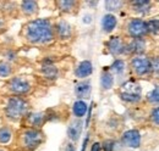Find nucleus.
<instances>
[{
    "instance_id": "nucleus-3",
    "label": "nucleus",
    "mask_w": 159,
    "mask_h": 151,
    "mask_svg": "<svg viewBox=\"0 0 159 151\" xmlns=\"http://www.w3.org/2000/svg\"><path fill=\"white\" fill-rule=\"evenodd\" d=\"M120 97L126 102H139L141 100V87L134 80L125 83L120 90Z\"/></svg>"
},
{
    "instance_id": "nucleus-6",
    "label": "nucleus",
    "mask_w": 159,
    "mask_h": 151,
    "mask_svg": "<svg viewBox=\"0 0 159 151\" xmlns=\"http://www.w3.org/2000/svg\"><path fill=\"white\" fill-rule=\"evenodd\" d=\"M127 31L129 34L134 39H139V38H143L148 32H147V24L143 19H131L127 24Z\"/></svg>"
},
{
    "instance_id": "nucleus-19",
    "label": "nucleus",
    "mask_w": 159,
    "mask_h": 151,
    "mask_svg": "<svg viewBox=\"0 0 159 151\" xmlns=\"http://www.w3.org/2000/svg\"><path fill=\"white\" fill-rule=\"evenodd\" d=\"M38 9V5L36 1H23L22 2V11L26 15H33Z\"/></svg>"
},
{
    "instance_id": "nucleus-25",
    "label": "nucleus",
    "mask_w": 159,
    "mask_h": 151,
    "mask_svg": "<svg viewBox=\"0 0 159 151\" xmlns=\"http://www.w3.org/2000/svg\"><path fill=\"white\" fill-rule=\"evenodd\" d=\"M148 100L152 104H159V85L148 94Z\"/></svg>"
},
{
    "instance_id": "nucleus-22",
    "label": "nucleus",
    "mask_w": 159,
    "mask_h": 151,
    "mask_svg": "<svg viewBox=\"0 0 159 151\" xmlns=\"http://www.w3.org/2000/svg\"><path fill=\"white\" fill-rule=\"evenodd\" d=\"M147 24V32L153 33V34H159V19H151L148 22H146Z\"/></svg>"
},
{
    "instance_id": "nucleus-9",
    "label": "nucleus",
    "mask_w": 159,
    "mask_h": 151,
    "mask_svg": "<svg viewBox=\"0 0 159 151\" xmlns=\"http://www.w3.org/2000/svg\"><path fill=\"white\" fill-rule=\"evenodd\" d=\"M107 46L109 49V51L113 54V55H120L125 51L126 46L124 44V41L120 39L119 37H113L109 39V41L107 43Z\"/></svg>"
},
{
    "instance_id": "nucleus-23",
    "label": "nucleus",
    "mask_w": 159,
    "mask_h": 151,
    "mask_svg": "<svg viewBox=\"0 0 159 151\" xmlns=\"http://www.w3.org/2000/svg\"><path fill=\"white\" fill-rule=\"evenodd\" d=\"M44 118H45L44 113H36V114H32V116L30 117V121H31V124H32V126H34V127H40V126L43 124V122H44Z\"/></svg>"
},
{
    "instance_id": "nucleus-21",
    "label": "nucleus",
    "mask_w": 159,
    "mask_h": 151,
    "mask_svg": "<svg viewBox=\"0 0 159 151\" xmlns=\"http://www.w3.org/2000/svg\"><path fill=\"white\" fill-rule=\"evenodd\" d=\"M42 70H43V73L45 75V77H48V78H57V76H58V70L53 65H44Z\"/></svg>"
},
{
    "instance_id": "nucleus-17",
    "label": "nucleus",
    "mask_w": 159,
    "mask_h": 151,
    "mask_svg": "<svg viewBox=\"0 0 159 151\" xmlns=\"http://www.w3.org/2000/svg\"><path fill=\"white\" fill-rule=\"evenodd\" d=\"M72 110H74L75 116H76L77 118H81V117L84 116V113L87 112V104H86L84 101H82V100H79V101H76V102L74 104Z\"/></svg>"
},
{
    "instance_id": "nucleus-1",
    "label": "nucleus",
    "mask_w": 159,
    "mask_h": 151,
    "mask_svg": "<svg viewBox=\"0 0 159 151\" xmlns=\"http://www.w3.org/2000/svg\"><path fill=\"white\" fill-rule=\"evenodd\" d=\"M26 38L34 44H47L54 39L53 26L48 19L31 21L26 27Z\"/></svg>"
},
{
    "instance_id": "nucleus-30",
    "label": "nucleus",
    "mask_w": 159,
    "mask_h": 151,
    "mask_svg": "<svg viewBox=\"0 0 159 151\" xmlns=\"http://www.w3.org/2000/svg\"><path fill=\"white\" fill-rule=\"evenodd\" d=\"M151 121H152L153 124L159 126V106L152 111V113H151Z\"/></svg>"
},
{
    "instance_id": "nucleus-28",
    "label": "nucleus",
    "mask_w": 159,
    "mask_h": 151,
    "mask_svg": "<svg viewBox=\"0 0 159 151\" xmlns=\"http://www.w3.org/2000/svg\"><path fill=\"white\" fill-rule=\"evenodd\" d=\"M11 73V68L9 63L6 62H0V77H7Z\"/></svg>"
},
{
    "instance_id": "nucleus-2",
    "label": "nucleus",
    "mask_w": 159,
    "mask_h": 151,
    "mask_svg": "<svg viewBox=\"0 0 159 151\" xmlns=\"http://www.w3.org/2000/svg\"><path fill=\"white\" fill-rule=\"evenodd\" d=\"M27 110H28V105L27 102L21 99V97H11L7 102V106L5 109V112H6V116L10 118V119H19L21 118L23 114L27 113Z\"/></svg>"
},
{
    "instance_id": "nucleus-8",
    "label": "nucleus",
    "mask_w": 159,
    "mask_h": 151,
    "mask_svg": "<svg viewBox=\"0 0 159 151\" xmlns=\"http://www.w3.org/2000/svg\"><path fill=\"white\" fill-rule=\"evenodd\" d=\"M9 87H10V90L14 92V93H16V94H25L31 88L30 87V83L27 80H25L22 78H19V77L12 78L10 80V83H9Z\"/></svg>"
},
{
    "instance_id": "nucleus-24",
    "label": "nucleus",
    "mask_w": 159,
    "mask_h": 151,
    "mask_svg": "<svg viewBox=\"0 0 159 151\" xmlns=\"http://www.w3.org/2000/svg\"><path fill=\"white\" fill-rule=\"evenodd\" d=\"M11 131H10V128H7V127H2V128H0V143L1 144H6L10 139H11Z\"/></svg>"
},
{
    "instance_id": "nucleus-10",
    "label": "nucleus",
    "mask_w": 159,
    "mask_h": 151,
    "mask_svg": "<svg viewBox=\"0 0 159 151\" xmlns=\"http://www.w3.org/2000/svg\"><path fill=\"white\" fill-rule=\"evenodd\" d=\"M81 131H82V123L80 121H74L67 128V135L72 141H76L79 140L81 135Z\"/></svg>"
},
{
    "instance_id": "nucleus-16",
    "label": "nucleus",
    "mask_w": 159,
    "mask_h": 151,
    "mask_svg": "<svg viewBox=\"0 0 159 151\" xmlns=\"http://www.w3.org/2000/svg\"><path fill=\"white\" fill-rule=\"evenodd\" d=\"M100 84H102V88L108 90L113 87L114 84V78H113V75L109 72V71H104L102 76H100Z\"/></svg>"
},
{
    "instance_id": "nucleus-35",
    "label": "nucleus",
    "mask_w": 159,
    "mask_h": 151,
    "mask_svg": "<svg viewBox=\"0 0 159 151\" xmlns=\"http://www.w3.org/2000/svg\"><path fill=\"white\" fill-rule=\"evenodd\" d=\"M0 151H4V150H0Z\"/></svg>"
},
{
    "instance_id": "nucleus-31",
    "label": "nucleus",
    "mask_w": 159,
    "mask_h": 151,
    "mask_svg": "<svg viewBox=\"0 0 159 151\" xmlns=\"http://www.w3.org/2000/svg\"><path fill=\"white\" fill-rule=\"evenodd\" d=\"M103 149H104V151H113V149H114V141L113 140H105L103 143Z\"/></svg>"
},
{
    "instance_id": "nucleus-15",
    "label": "nucleus",
    "mask_w": 159,
    "mask_h": 151,
    "mask_svg": "<svg viewBox=\"0 0 159 151\" xmlns=\"http://www.w3.org/2000/svg\"><path fill=\"white\" fill-rule=\"evenodd\" d=\"M102 26H103L104 32H108V33L111 32L116 26V17L114 15H110V14L105 15L102 19Z\"/></svg>"
},
{
    "instance_id": "nucleus-5",
    "label": "nucleus",
    "mask_w": 159,
    "mask_h": 151,
    "mask_svg": "<svg viewBox=\"0 0 159 151\" xmlns=\"http://www.w3.org/2000/svg\"><path fill=\"white\" fill-rule=\"evenodd\" d=\"M131 68L139 77L149 75L152 72L151 60L146 56H136L131 60Z\"/></svg>"
},
{
    "instance_id": "nucleus-32",
    "label": "nucleus",
    "mask_w": 159,
    "mask_h": 151,
    "mask_svg": "<svg viewBox=\"0 0 159 151\" xmlns=\"http://www.w3.org/2000/svg\"><path fill=\"white\" fill-rule=\"evenodd\" d=\"M91 151H102V145L99 143H94L91 148Z\"/></svg>"
},
{
    "instance_id": "nucleus-18",
    "label": "nucleus",
    "mask_w": 159,
    "mask_h": 151,
    "mask_svg": "<svg viewBox=\"0 0 159 151\" xmlns=\"http://www.w3.org/2000/svg\"><path fill=\"white\" fill-rule=\"evenodd\" d=\"M132 6L135 9V11L141 12V14H147L151 9V2L149 1H134L132 2Z\"/></svg>"
},
{
    "instance_id": "nucleus-11",
    "label": "nucleus",
    "mask_w": 159,
    "mask_h": 151,
    "mask_svg": "<svg viewBox=\"0 0 159 151\" xmlns=\"http://www.w3.org/2000/svg\"><path fill=\"white\" fill-rule=\"evenodd\" d=\"M127 50L132 54H141L146 49V41L142 39V38H139V39H134L127 46Z\"/></svg>"
},
{
    "instance_id": "nucleus-20",
    "label": "nucleus",
    "mask_w": 159,
    "mask_h": 151,
    "mask_svg": "<svg viewBox=\"0 0 159 151\" xmlns=\"http://www.w3.org/2000/svg\"><path fill=\"white\" fill-rule=\"evenodd\" d=\"M58 4V6H59V9L61 11H65V12H71L74 9H75V6L77 5V2L76 1H58L57 2Z\"/></svg>"
},
{
    "instance_id": "nucleus-7",
    "label": "nucleus",
    "mask_w": 159,
    "mask_h": 151,
    "mask_svg": "<svg viewBox=\"0 0 159 151\" xmlns=\"http://www.w3.org/2000/svg\"><path fill=\"white\" fill-rule=\"evenodd\" d=\"M122 143L124 145L129 146V148H139V144H141V135H139V132L136 131V129H130L127 132L124 133L122 135Z\"/></svg>"
},
{
    "instance_id": "nucleus-27",
    "label": "nucleus",
    "mask_w": 159,
    "mask_h": 151,
    "mask_svg": "<svg viewBox=\"0 0 159 151\" xmlns=\"http://www.w3.org/2000/svg\"><path fill=\"white\" fill-rule=\"evenodd\" d=\"M121 5H122L121 1H107L105 2V7L109 11H116V10H119Z\"/></svg>"
},
{
    "instance_id": "nucleus-14",
    "label": "nucleus",
    "mask_w": 159,
    "mask_h": 151,
    "mask_svg": "<svg viewBox=\"0 0 159 151\" xmlns=\"http://www.w3.org/2000/svg\"><path fill=\"white\" fill-rule=\"evenodd\" d=\"M92 71H93V67L91 61H82L79 65V67L76 68V76L79 78H86L92 73Z\"/></svg>"
},
{
    "instance_id": "nucleus-13",
    "label": "nucleus",
    "mask_w": 159,
    "mask_h": 151,
    "mask_svg": "<svg viewBox=\"0 0 159 151\" xmlns=\"http://www.w3.org/2000/svg\"><path fill=\"white\" fill-rule=\"evenodd\" d=\"M75 93L77 95V97L81 99H86L91 94V83L89 82H81L77 83L75 87Z\"/></svg>"
},
{
    "instance_id": "nucleus-4",
    "label": "nucleus",
    "mask_w": 159,
    "mask_h": 151,
    "mask_svg": "<svg viewBox=\"0 0 159 151\" xmlns=\"http://www.w3.org/2000/svg\"><path fill=\"white\" fill-rule=\"evenodd\" d=\"M42 141H43V134L37 129H26L22 133L21 144L27 150L36 149Z\"/></svg>"
},
{
    "instance_id": "nucleus-12",
    "label": "nucleus",
    "mask_w": 159,
    "mask_h": 151,
    "mask_svg": "<svg viewBox=\"0 0 159 151\" xmlns=\"http://www.w3.org/2000/svg\"><path fill=\"white\" fill-rule=\"evenodd\" d=\"M57 34L60 39H67L71 37V26L66 21H60L57 24Z\"/></svg>"
},
{
    "instance_id": "nucleus-29",
    "label": "nucleus",
    "mask_w": 159,
    "mask_h": 151,
    "mask_svg": "<svg viewBox=\"0 0 159 151\" xmlns=\"http://www.w3.org/2000/svg\"><path fill=\"white\" fill-rule=\"evenodd\" d=\"M151 60V68L153 73H159V57H153Z\"/></svg>"
},
{
    "instance_id": "nucleus-26",
    "label": "nucleus",
    "mask_w": 159,
    "mask_h": 151,
    "mask_svg": "<svg viewBox=\"0 0 159 151\" xmlns=\"http://www.w3.org/2000/svg\"><path fill=\"white\" fill-rule=\"evenodd\" d=\"M111 71H114L115 73H121L122 71H124V68H125V62L122 61V60H116L113 65H111Z\"/></svg>"
},
{
    "instance_id": "nucleus-34",
    "label": "nucleus",
    "mask_w": 159,
    "mask_h": 151,
    "mask_svg": "<svg viewBox=\"0 0 159 151\" xmlns=\"http://www.w3.org/2000/svg\"><path fill=\"white\" fill-rule=\"evenodd\" d=\"M87 143H88V135L86 136V139H84V141H83V145H82V149H81V151L86 150V145H87Z\"/></svg>"
},
{
    "instance_id": "nucleus-33",
    "label": "nucleus",
    "mask_w": 159,
    "mask_h": 151,
    "mask_svg": "<svg viewBox=\"0 0 159 151\" xmlns=\"http://www.w3.org/2000/svg\"><path fill=\"white\" fill-rule=\"evenodd\" d=\"M65 151H76V150H75V146L72 144H67L66 148H65Z\"/></svg>"
}]
</instances>
